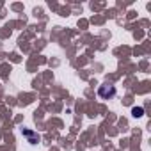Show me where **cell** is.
I'll return each instance as SVG.
<instances>
[{
    "label": "cell",
    "mask_w": 151,
    "mask_h": 151,
    "mask_svg": "<svg viewBox=\"0 0 151 151\" xmlns=\"http://www.w3.org/2000/svg\"><path fill=\"white\" fill-rule=\"evenodd\" d=\"M116 94V89H114V86H109V84H105V86H101L100 87V96L101 98H112Z\"/></svg>",
    "instance_id": "obj_1"
}]
</instances>
